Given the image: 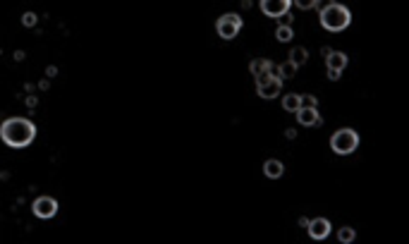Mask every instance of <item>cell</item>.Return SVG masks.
<instances>
[{
    "instance_id": "6da1fadb",
    "label": "cell",
    "mask_w": 409,
    "mask_h": 244,
    "mask_svg": "<svg viewBox=\"0 0 409 244\" xmlns=\"http://www.w3.org/2000/svg\"><path fill=\"white\" fill-rule=\"evenodd\" d=\"M0 139L10 148H27L36 139V124L27 118H8L0 124Z\"/></svg>"
},
{
    "instance_id": "7a4b0ae2",
    "label": "cell",
    "mask_w": 409,
    "mask_h": 244,
    "mask_svg": "<svg viewBox=\"0 0 409 244\" xmlns=\"http://www.w3.org/2000/svg\"><path fill=\"white\" fill-rule=\"evenodd\" d=\"M349 22H352V12L340 2H333L325 10H321V24L328 32H344L349 26Z\"/></svg>"
},
{
    "instance_id": "3957f363",
    "label": "cell",
    "mask_w": 409,
    "mask_h": 244,
    "mask_svg": "<svg viewBox=\"0 0 409 244\" xmlns=\"http://www.w3.org/2000/svg\"><path fill=\"white\" fill-rule=\"evenodd\" d=\"M330 148H333V154H337V156L354 154L356 148H359V134H356L354 130H349V127L337 130V132L330 136Z\"/></svg>"
},
{
    "instance_id": "277c9868",
    "label": "cell",
    "mask_w": 409,
    "mask_h": 244,
    "mask_svg": "<svg viewBox=\"0 0 409 244\" xmlns=\"http://www.w3.org/2000/svg\"><path fill=\"white\" fill-rule=\"evenodd\" d=\"M242 17L237 14V12H227V14H220L218 17V22H215V32L220 38H225V41H232L237 34L242 32Z\"/></svg>"
},
{
    "instance_id": "5b68a950",
    "label": "cell",
    "mask_w": 409,
    "mask_h": 244,
    "mask_svg": "<svg viewBox=\"0 0 409 244\" xmlns=\"http://www.w3.org/2000/svg\"><path fill=\"white\" fill-rule=\"evenodd\" d=\"M280 91H282V79L280 77H273L268 72H263V74H258L256 77V94L261 98H278Z\"/></svg>"
},
{
    "instance_id": "8992f818",
    "label": "cell",
    "mask_w": 409,
    "mask_h": 244,
    "mask_svg": "<svg viewBox=\"0 0 409 244\" xmlns=\"http://www.w3.org/2000/svg\"><path fill=\"white\" fill-rule=\"evenodd\" d=\"M258 8L266 17H285L292 8V0H258Z\"/></svg>"
},
{
    "instance_id": "52a82bcc",
    "label": "cell",
    "mask_w": 409,
    "mask_h": 244,
    "mask_svg": "<svg viewBox=\"0 0 409 244\" xmlns=\"http://www.w3.org/2000/svg\"><path fill=\"white\" fill-rule=\"evenodd\" d=\"M32 211L36 218L48 220V218H53L55 213H58V201H55L53 196H39V199L32 204Z\"/></svg>"
},
{
    "instance_id": "ba28073f",
    "label": "cell",
    "mask_w": 409,
    "mask_h": 244,
    "mask_svg": "<svg viewBox=\"0 0 409 244\" xmlns=\"http://www.w3.org/2000/svg\"><path fill=\"white\" fill-rule=\"evenodd\" d=\"M306 230H309V237H311V240L321 242V240H325V237L330 234L333 228H330V220H328V218H313V220H309Z\"/></svg>"
},
{
    "instance_id": "9c48e42d",
    "label": "cell",
    "mask_w": 409,
    "mask_h": 244,
    "mask_svg": "<svg viewBox=\"0 0 409 244\" xmlns=\"http://www.w3.org/2000/svg\"><path fill=\"white\" fill-rule=\"evenodd\" d=\"M297 115V120H299V124H304V127H321L323 124V118L318 115V108H309V106H301L299 110L294 112Z\"/></svg>"
},
{
    "instance_id": "30bf717a",
    "label": "cell",
    "mask_w": 409,
    "mask_h": 244,
    "mask_svg": "<svg viewBox=\"0 0 409 244\" xmlns=\"http://www.w3.org/2000/svg\"><path fill=\"white\" fill-rule=\"evenodd\" d=\"M282 172H285V166H282L280 160H275V158H270V160L263 163V175L268 180H280Z\"/></svg>"
},
{
    "instance_id": "8fae6325",
    "label": "cell",
    "mask_w": 409,
    "mask_h": 244,
    "mask_svg": "<svg viewBox=\"0 0 409 244\" xmlns=\"http://www.w3.org/2000/svg\"><path fill=\"white\" fill-rule=\"evenodd\" d=\"M325 65H328V70H340L342 72L347 67V56L342 50H330V56L325 58Z\"/></svg>"
},
{
    "instance_id": "7c38bea8",
    "label": "cell",
    "mask_w": 409,
    "mask_h": 244,
    "mask_svg": "<svg viewBox=\"0 0 409 244\" xmlns=\"http://www.w3.org/2000/svg\"><path fill=\"white\" fill-rule=\"evenodd\" d=\"M282 108L287 112H297L301 108V96L299 94H287V96H282Z\"/></svg>"
},
{
    "instance_id": "4fadbf2b",
    "label": "cell",
    "mask_w": 409,
    "mask_h": 244,
    "mask_svg": "<svg viewBox=\"0 0 409 244\" xmlns=\"http://www.w3.org/2000/svg\"><path fill=\"white\" fill-rule=\"evenodd\" d=\"M270 65H273L270 60H261V58H258V60H251V62H249V72H251L254 77H258V74L268 72V67H270Z\"/></svg>"
},
{
    "instance_id": "5bb4252c",
    "label": "cell",
    "mask_w": 409,
    "mask_h": 244,
    "mask_svg": "<svg viewBox=\"0 0 409 244\" xmlns=\"http://www.w3.org/2000/svg\"><path fill=\"white\" fill-rule=\"evenodd\" d=\"M275 38H278L280 44H290L292 38H294V32H292L290 24H280L278 29H275Z\"/></svg>"
},
{
    "instance_id": "9a60e30c",
    "label": "cell",
    "mask_w": 409,
    "mask_h": 244,
    "mask_svg": "<svg viewBox=\"0 0 409 244\" xmlns=\"http://www.w3.org/2000/svg\"><path fill=\"white\" fill-rule=\"evenodd\" d=\"M306 58H309V50H306V48H301V46H297V48H292V50H290V60L297 67L304 65V62H306Z\"/></svg>"
},
{
    "instance_id": "2e32d148",
    "label": "cell",
    "mask_w": 409,
    "mask_h": 244,
    "mask_svg": "<svg viewBox=\"0 0 409 244\" xmlns=\"http://www.w3.org/2000/svg\"><path fill=\"white\" fill-rule=\"evenodd\" d=\"M337 240H340L342 244H352L356 240V230L354 228H349V225H344V228L337 230Z\"/></svg>"
},
{
    "instance_id": "e0dca14e",
    "label": "cell",
    "mask_w": 409,
    "mask_h": 244,
    "mask_svg": "<svg viewBox=\"0 0 409 244\" xmlns=\"http://www.w3.org/2000/svg\"><path fill=\"white\" fill-rule=\"evenodd\" d=\"M278 72H280V79H292V77H297V65L292 60H287V62L278 65Z\"/></svg>"
},
{
    "instance_id": "ac0fdd59",
    "label": "cell",
    "mask_w": 409,
    "mask_h": 244,
    "mask_svg": "<svg viewBox=\"0 0 409 244\" xmlns=\"http://www.w3.org/2000/svg\"><path fill=\"white\" fill-rule=\"evenodd\" d=\"M22 24H24L27 29L36 26V24H39V17H36V12H24V14H22Z\"/></svg>"
},
{
    "instance_id": "d6986e66",
    "label": "cell",
    "mask_w": 409,
    "mask_h": 244,
    "mask_svg": "<svg viewBox=\"0 0 409 244\" xmlns=\"http://www.w3.org/2000/svg\"><path fill=\"white\" fill-rule=\"evenodd\" d=\"M301 106H309V108H318V98L311 94H304L301 96Z\"/></svg>"
},
{
    "instance_id": "ffe728a7",
    "label": "cell",
    "mask_w": 409,
    "mask_h": 244,
    "mask_svg": "<svg viewBox=\"0 0 409 244\" xmlns=\"http://www.w3.org/2000/svg\"><path fill=\"white\" fill-rule=\"evenodd\" d=\"M299 10H311V8H316V0H292Z\"/></svg>"
},
{
    "instance_id": "44dd1931",
    "label": "cell",
    "mask_w": 409,
    "mask_h": 244,
    "mask_svg": "<svg viewBox=\"0 0 409 244\" xmlns=\"http://www.w3.org/2000/svg\"><path fill=\"white\" fill-rule=\"evenodd\" d=\"M24 106H27L29 110H34V108L39 106V96H27V98H24Z\"/></svg>"
},
{
    "instance_id": "7402d4cb",
    "label": "cell",
    "mask_w": 409,
    "mask_h": 244,
    "mask_svg": "<svg viewBox=\"0 0 409 244\" xmlns=\"http://www.w3.org/2000/svg\"><path fill=\"white\" fill-rule=\"evenodd\" d=\"M333 2H335V0H316V10L321 12V10H325L328 5H333Z\"/></svg>"
},
{
    "instance_id": "603a6c76",
    "label": "cell",
    "mask_w": 409,
    "mask_h": 244,
    "mask_svg": "<svg viewBox=\"0 0 409 244\" xmlns=\"http://www.w3.org/2000/svg\"><path fill=\"white\" fill-rule=\"evenodd\" d=\"M46 77H48V79H55V77H58V67H55V65H48V67H46Z\"/></svg>"
},
{
    "instance_id": "cb8c5ba5",
    "label": "cell",
    "mask_w": 409,
    "mask_h": 244,
    "mask_svg": "<svg viewBox=\"0 0 409 244\" xmlns=\"http://www.w3.org/2000/svg\"><path fill=\"white\" fill-rule=\"evenodd\" d=\"M328 79H330V82H337V79H340V70H328Z\"/></svg>"
},
{
    "instance_id": "d4e9b609",
    "label": "cell",
    "mask_w": 409,
    "mask_h": 244,
    "mask_svg": "<svg viewBox=\"0 0 409 244\" xmlns=\"http://www.w3.org/2000/svg\"><path fill=\"white\" fill-rule=\"evenodd\" d=\"M12 58H15L17 62H22V60L27 58V53H24V50H15V56H12Z\"/></svg>"
},
{
    "instance_id": "484cf974",
    "label": "cell",
    "mask_w": 409,
    "mask_h": 244,
    "mask_svg": "<svg viewBox=\"0 0 409 244\" xmlns=\"http://www.w3.org/2000/svg\"><path fill=\"white\" fill-rule=\"evenodd\" d=\"M48 86H51V82H48V79L39 82V89H41V91H48Z\"/></svg>"
},
{
    "instance_id": "4316f807",
    "label": "cell",
    "mask_w": 409,
    "mask_h": 244,
    "mask_svg": "<svg viewBox=\"0 0 409 244\" xmlns=\"http://www.w3.org/2000/svg\"><path fill=\"white\" fill-rule=\"evenodd\" d=\"M285 136H287V139H294V136H297V130H292V127H290V130L285 132Z\"/></svg>"
},
{
    "instance_id": "83f0119b",
    "label": "cell",
    "mask_w": 409,
    "mask_h": 244,
    "mask_svg": "<svg viewBox=\"0 0 409 244\" xmlns=\"http://www.w3.org/2000/svg\"><path fill=\"white\" fill-rule=\"evenodd\" d=\"M297 222H299V228H306V225H309V218H304V216H301Z\"/></svg>"
},
{
    "instance_id": "f1b7e54d",
    "label": "cell",
    "mask_w": 409,
    "mask_h": 244,
    "mask_svg": "<svg viewBox=\"0 0 409 244\" xmlns=\"http://www.w3.org/2000/svg\"><path fill=\"white\" fill-rule=\"evenodd\" d=\"M330 50H333V48H328V46H323V48H321V56H325V58H328V56H330Z\"/></svg>"
},
{
    "instance_id": "f546056e",
    "label": "cell",
    "mask_w": 409,
    "mask_h": 244,
    "mask_svg": "<svg viewBox=\"0 0 409 244\" xmlns=\"http://www.w3.org/2000/svg\"><path fill=\"white\" fill-rule=\"evenodd\" d=\"M0 56H3V50H0Z\"/></svg>"
}]
</instances>
